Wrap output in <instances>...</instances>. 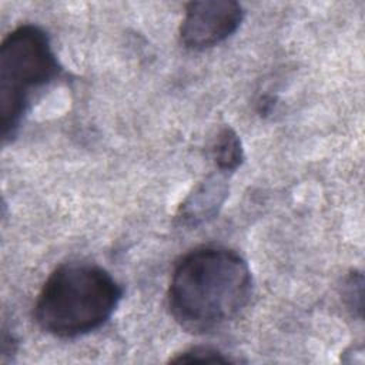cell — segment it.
<instances>
[{
    "label": "cell",
    "instance_id": "cell-1",
    "mask_svg": "<svg viewBox=\"0 0 365 365\" xmlns=\"http://www.w3.org/2000/svg\"><path fill=\"white\" fill-rule=\"evenodd\" d=\"M252 277L247 261L224 247H200L175 264L167 302L188 332L207 334L234 319L250 302Z\"/></svg>",
    "mask_w": 365,
    "mask_h": 365
},
{
    "label": "cell",
    "instance_id": "cell-2",
    "mask_svg": "<svg viewBox=\"0 0 365 365\" xmlns=\"http://www.w3.org/2000/svg\"><path fill=\"white\" fill-rule=\"evenodd\" d=\"M123 288L104 268L70 262L56 268L34 304V319L46 334L70 339L103 327L115 311Z\"/></svg>",
    "mask_w": 365,
    "mask_h": 365
},
{
    "label": "cell",
    "instance_id": "cell-3",
    "mask_svg": "<svg viewBox=\"0 0 365 365\" xmlns=\"http://www.w3.org/2000/svg\"><path fill=\"white\" fill-rule=\"evenodd\" d=\"M60 73L47 33L36 24H21L0 48V124L3 140L11 138L30 106L33 91Z\"/></svg>",
    "mask_w": 365,
    "mask_h": 365
},
{
    "label": "cell",
    "instance_id": "cell-4",
    "mask_svg": "<svg viewBox=\"0 0 365 365\" xmlns=\"http://www.w3.org/2000/svg\"><path fill=\"white\" fill-rule=\"evenodd\" d=\"M242 17V7L237 1H191L185 6L180 26L181 43L191 50L214 47L237 31Z\"/></svg>",
    "mask_w": 365,
    "mask_h": 365
},
{
    "label": "cell",
    "instance_id": "cell-5",
    "mask_svg": "<svg viewBox=\"0 0 365 365\" xmlns=\"http://www.w3.org/2000/svg\"><path fill=\"white\" fill-rule=\"evenodd\" d=\"M227 197V185L220 177H208L181 204L178 218L185 225H197L212 218Z\"/></svg>",
    "mask_w": 365,
    "mask_h": 365
},
{
    "label": "cell",
    "instance_id": "cell-6",
    "mask_svg": "<svg viewBox=\"0 0 365 365\" xmlns=\"http://www.w3.org/2000/svg\"><path fill=\"white\" fill-rule=\"evenodd\" d=\"M211 155L217 168L222 173L235 171L242 160L244 151L238 134L231 127H222L211 145Z\"/></svg>",
    "mask_w": 365,
    "mask_h": 365
},
{
    "label": "cell",
    "instance_id": "cell-7",
    "mask_svg": "<svg viewBox=\"0 0 365 365\" xmlns=\"http://www.w3.org/2000/svg\"><path fill=\"white\" fill-rule=\"evenodd\" d=\"M170 362L174 364H191V362H234V359L211 346H191L180 354H177Z\"/></svg>",
    "mask_w": 365,
    "mask_h": 365
}]
</instances>
